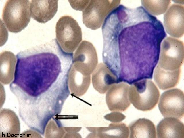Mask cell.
Segmentation results:
<instances>
[{
	"label": "cell",
	"mask_w": 184,
	"mask_h": 138,
	"mask_svg": "<svg viewBox=\"0 0 184 138\" xmlns=\"http://www.w3.org/2000/svg\"><path fill=\"white\" fill-rule=\"evenodd\" d=\"M166 36L161 22L148 12L123 19L117 35L120 80L131 85L152 79Z\"/></svg>",
	"instance_id": "obj_2"
},
{
	"label": "cell",
	"mask_w": 184,
	"mask_h": 138,
	"mask_svg": "<svg viewBox=\"0 0 184 138\" xmlns=\"http://www.w3.org/2000/svg\"><path fill=\"white\" fill-rule=\"evenodd\" d=\"M91 80V76L84 75L72 66L68 76V86L70 91L76 96H82L88 89Z\"/></svg>",
	"instance_id": "obj_17"
},
{
	"label": "cell",
	"mask_w": 184,
	"mask_h": 138,
	"mask_svg": "<svg viewBox=\"0 0 184 138\" xmlns=\"http://www.w3.org/2000/svg\"><path fill=\"white\" fill-rule=\"evenodd\" d=\"M16 57L12 52L4 51L0 54V81L4 84L12 82L14 78Z\"/></svg>",
	"instance_id": "obj_19"
},
{
	"label": "cell",
	"mask_w": 184,
	"mask_h": 138,
	"mask_svg": "<svg viewBox=\"0 0 184 138\" xmlns=\"http://www.w3.org/2000/svg\"><path fill=\"white\" fill-rule=\"evenodd\" d=\"M72 7L74 9L83 11L87 6L89 0L68 1Z\"/></svg>",
	"instance_id": "obj_23"
},
{
	"label": "cell",
	"mask_w": 184,
	"mask_h": 138,
	"mask_svg": "<svg viewBox=\"0 0 184 138\" xmlns=\"http://www.w3.org/2000/svg\"><path fill=\"white\" fill-rule=\"evenodd\" d=\"M108 115L111 117H106L105 118L113 122H120L126 118L125 115L119 112L114 111Z\"/></svg>",
	"instance_id": "obj_24"
},
{
	"label": "cell",
	"mask_w": 184,
	"mask_h": 138,
	"mask_svg": "<svg viewBox=\"0 0 184 138\" xmlns=\"http://www.w3.org/2000/svg\"><path fill=\"white\" fill-rule=\"evenodd\" d=\"M184 16V6L176 4L170 7L164 15L165 30L173 38H179L183 35Z\"/></svg>",
	"instance_id": "obj_11"
},
{
	"label": "cell",
	"mask_w": 184,
	"mask_h": 138,
	"mask_svg": "<svg viewBox=\"0 0 184 138\" xmlns=\"http://www.w3.org/2000/svg\"><path fill=\"white\" fill-rule=\"evenodd\" d=\"M92 74L93 87L101 94L105 93L112 85L119 83L116 76L104 63L98 64Z\"/></svg>",
	"instance_id": "obj_12"
},
{
	"label": "cell",
	"mask_w": 184,
	"mask_h": 138,
	"mask_svg": "<svg viewBox=\"0 0 184 138\" xmlns=\"http://www.w3.org/2000/svg\"><path fill=\"white\" fill-rule=\"evenodd\" d=\"M93 129L91 136H96L101 138L129 137V127L123 122H113L108 126L97 127Z\"/></svg>",
	"instance_id": "obj_20"
},
{
	"label": "cell",
	"mask_w": 184,
	"mask_h": 138,
	"mask_svg": "<svg viewBox=\"0 0 184 138\" xmlns=\"http://www.w3.org/2000/svg\"><path fill=\"white\" fill-rule=\"evenodd\" d=\"M20 123L18 117L13 110L1 109L0 113V138H17L20 135Z\"/></svg>",
	"instance_id": "obj_14"
},
{
	"label": "cell",
	"mask_w": 184,
	"mask_h": 138,
	"mask_svg": "<svg viewBox=\"0 0 184 138\" xmlns=\"http://www.w3.org/2000/svg\"><path fill=\"white\" fill-rule=\"evenodd\" d=\"M157 133L159 138H184V124L178 118L165 117L158 124Z\"/></svg>",
	"instance_id": "obj_15"
},
{
	"label": "cell",
	"mask_w": 184,
	"mask_h": 138,
	"mask_svg": "<svg viewBox=\"0 0 184 138\" xmlns=\"http://www.w3.org/2000/svg\"><path fill=\"white\" fill-rule=\"evenodd\" d=\"M30 2L27 0H9L3 8L2 18L8 30L12 33L21 31L31 18Z\"/></svg>",
	"instance_id": "obj_3"
},
{
	"label": "cell",
	"mask_w": 184,
	"mask_h": 138,
	"mask_svg": "<svg viewBox=\"0 0 184 138\" xmlns=\"http://www.w3.org/2000/svg\"><path fill=\"white\" fill-rule=\"evenodd\" d=\"M120 0H91L83 11V24L93 30L100 28L110 13L119 5Z\"/></svg>",
	"instance_id": "obj_7"
},
{
	"label": "cell",
	"mask_w": 184,
	"mask_h": 138,
	"mask_svg": "<svg viewBox=\"0 0 184 138\" xmlns=\"http://www.w3.org/2000/svg\"><path fill=\"white\" fill-rule=\"evenodd\" d=\"M160 93L154 82L148 79L136 81L131 85L129 90L131 103L138 110L147 111L157 103Z\"/></svg>",
	"instance_id": "obj_4"
},
{
	"label": "cell",
	"mask_w": 184,
	"mask_h": 138,
	"mask_svg": "<svg viewBox=\"0 0 184 138\" xmlns=\"http://www.w3.org/2000/svg\"><path fill=\"white\" fill-rule=\"evenodd\" d=\"M129 86L122 82L112 85L106 92V101L109 110L111 111L124 112L130 106L129 96Z\"/></svg>",
	"instance_id": "obj_10"
},
{
	"label": "cell",
	"mask_w": 184,
	"mask_h": 138,
	"mask_svg": "<svg viewBox=\"0 0 184 138\" xmlns=\"http://www.w3.org/2000/svg\"><path fill=\"white\" fill-rule=\"evenodd\" d=\"M45 132L46 138L63 137L65 134V131L60 122L53 118L47 125Z\"/></svg>",
	"instance_id": "obj_22"
},
{
	"label": "cell",
	"mask_w": 184,
	"mask_h": 138,
	"mask_svg": "<svg viewBox=\"0 0 184 138\" xmlns=\"http://www.w3.org/2000/svg\"><path fill=\"white\" fill-rule=\"evenodd\" d=\"M184 44L181 41L171 37L165 38L161 45L158 64L165 70L180 68L184 61Z\"/></svg>",
	"instance_id": "obj_6"
},
{
	"label": "cell",
	"mask_w": 184,
	"mask_h": 138,
	"mask_svg": "<svg viewBox=\"0 0 184 138\" xmlns=\"http://www.w3.org/2000/svg\"><path fill=\"white\" fill-rule=\"evenodd\" d=\"M58 0H34L30 2L32 17L37 22L45 23L50 20L56 14Z\"/></svg>",
	"instance_id": "obj_13"
},
{
	"label": "cell",
	"mask_w": 184,
	"mask_h": 138,
	"mask_svg": "<svg viewBox=\"0 0 184 138\" xmlns=\"http://www.w3.org/2000/svg\"><path fill=\"white\" fill-rule=\"evenodd\" d=\"M174 1L175 2L176 4L182 5L184 3V0H176Z\"/></svg>",
	"instance_id": "obj_26"
},
{
	"label": "cell",
	"mask_w": 184,
	"mask_h": 138,
	"mask_svg": "<svg viewBox=\"0 0 184 138\" xmlns=\"http://www.w3.org/2000/svg\"><path fill=\"white\" fill-rule=\"evenodd\" d=\"M97 63V55L95 47L91 42L83 41L73 55L72 67L84 75L90 76Z\"/></svg>",
	"instance_id": "obj_8"
},
{
	"label": "cell",
	"mask_w": 184,
	"mask_h": 138,
	"mask_svg": "<svg viewBox=\"0 0 184 138\" xmlns=\"http://www.w3.org/2000/svg\"><path fill=\"white\" fill-rule=\"evenodd\" d=\"M73 56L64 51L55 39L18 53L10 85L18 101L54 99L67 93Z\"/></svg>",
	"instance_id": "obj_1"
},
{
	"label": "cell",
	"mask_w": 184,
	"mask_h": 138,
	"mask_svg": "<svg viewBox=\"0 0 184 138\" xmlns=\"http://www.w3.org/2000/svg\"><path fill=\"white\" fill-rule=\"evenodd\" d=\"M38 132L31 129L26 131L22 133L20 135L21 137L41 138V135Z\"/></svg>",
	"instance_id": "obj_25"
},
{
	"label": "cell",
	"mask_w": 184,
	"mask_h": 138,
	"mask_svg": "<svg viewBox=\"0 0 184 138\" xmlns=\"http://www.w3.org/2000/svg\"><path fill=\"white\" fill-rule=\"evenodd\" d=\"M56 40L62 49L69 53L73 52L82 40L81 29L78 22L71 16L61 17L55 26Z\"/></svg>",
	"instance_id": "obj_5"
},
{
	"label": "cell",
	"mask_w": 184,
	"mask_h": 138,
	"mask_svg": "<svg viewBox=\"0 0 184 138\" xmlns=\"http://www.w3.org/2000/svg\"><path fill=\"white\" fill-rule=\"evenodd\" d=\"M183 92L178 88L167 90L161 95L158 104L159 110L164 117L181 119L184 116Z\"/></svg>",
	"instance_id": "obj_9"
},
{
	"label": "cell",
	"mask_w": 184,
	"mask_h": 138,
	"mask_svg": "<svg viewBox=\"0 0 184 138\" xmlns=\"http://www.w3.org/2000/svg\"><path fill=\"white\" fill-rule=\"evenodd\" d=\"M181 68L173 71L165 70L157 65L155 69L154 80L159 88L162 90L175 86L179 83Z\"/></svg>",
	"instance_id": "obj_16"
},
{
	"label": "cell",
	"mask_w": 184,
	"mask_h": 138,
	"mask_svg": "<svg viewBox=\"0 0 184 138\" xmlns=\"http://www.w3.org/2000/svg\"><path fill=\"white\" fill-rule=\"evenodd\" d=\"M144 8L152 15H158L166 12L170 4V0H142Z\"/></svg>",
	"instance_id": "obj_21"
},
{
	"label": "cell",
	"mask_w": 184,
	"mask_h": 138,
	"mask_svg": "<svg viewBox=\"0 0 184 138\" xmlns=\"http://www.w3.org/2000/svg\"><path fill=\"white\" fill-rule=\"evenodd\" d=\"M130 138L156 137L155 126L150 120L139 118L129 126Z\"/></svg>",
	"instance_id": "obj_18"
}]
</instances>
